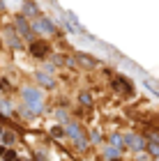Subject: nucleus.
<instances>
[{
    "label": "nucleus",
    "mask_w": 159,
    "mask_h": 161,
    "mask_svg": "<svg viewBox=\"0 0 159 161\" xmlns=\"http://www.w3.org/2000/svg\"><path fill=\"white\" fill-rule=\"evenodd\" d=\"M37 81H39L42 85H46V88H53V78L49 76V74H37Z\"/></svg>",
    "instance_id": "obj_7"
},
{
    "label": "nucleus",
    "mask_w": 159,
    "mask_h": 161,
    "mask_svg": "<svg viewBox=\"0 0 159 161\" xmlns=\"http://www.w3.org/2000/svg\"><path fill=\"white\" fill-rule=\"evenodd\" d=\"M5 136V143L7 145H12V143H14V134H9V131H7V134H2Z\"/></svg>",
    "instance_id": "obj_13"
},
{
    "label": "nucleus",
    "mask_w": 159,
    "mask_h": 161,
    "mask_svg": "<svg viewBox=\"0 0 159 161\" xmlns=\"http://www.w3.org/2000/svg\"><path fill=\"white\" fill-rule=\"evenodd\" d=\"M145 88H148V90H152L154 94H159V83L154 81V78H145Z\"/></svg>",
    "instance_id": "obj_8"
},
{
    "label": "nucleus",
    "mask_w": 159,
    "mask_h": 161,
    "mask_svg": "<svg viewBox=\"0 0 159 161\" xmlns=\"http://www.w3.org/2000/svg\"><path fill=\"white\" fill-rule=\"evenodd\" d=\"M32 53H35V55H44V53H46V46L42 42H35L32 44Z\"/></svg>",
    "instance_id": "obj_10"
},
{
    "label": "nucleus",
    "mask_w": 159,
    "mask_h": 161,
    "mask_svg": "<svg viewBox=\"0 0 159 161\" xmlns=\"http://www.w3.org/2000/svg\"><path fill=\"white\" fill-rule=\"evenodd\" d=\"M127 145L134 147V150H141V147H143V140H141L139 136H127Z\"/></svg>",
    "instance_id": "obj_6"
},
{
    "label": "nucleus",
    "mask_w": 159,
    "mask_h": 161,
    "mask_svg": "<svg viewBox=\"0 0 159 161\" xmlns=\"http://www.w3.org/2000/svg\"><path fill=\"white\" fill-rule=\"evenodd\" d=\"M2 154H5V150H0V156H2Z\"/></svg>",
    "instance_id": "obj_15"
},
{
    "label": "nucleus",
    "mask_w": 159,
    "mask_h": 161,
    "mask_svg": "<svg viewBox=\"0 0 159 161\" xmlns=\"http://www.w3.org/2000/svg\"><path fill=\"white\" fill-rule=\"evenodd\" d=\"M5 159H7V161H14V159H16V154H14L12 150H7V152H5Z\"/></svg>",
    "instance_id": "obj_14"
},
{
    "label": "nucleus",
    "mask_w": 159,
    "mask_h": 161,
    "mask_svg": "<svg viewBox=\"0 0 159 161\" xmlns=\"http://www.w3.org/2000/svg\"><path fill=\"white\" fill-rule=\"evenodd\" d=\"M67 131H69V136H72V138L78 143V147H85V140H83V136H81V129H78L76 124H67Z\"/></svg>",
    "instance_id": "obj_3"
},
{
    "label": "nucleus",
    "mask_w": 159,
    "mask_h": 161,
    "mask_svg": "<svg viewBox=\"0 0 159 161\" xmlns=\"http://www.w3.org/2000/svg\"><path fill=\"white\" fill-rule=\"evenodd\" d=\"M0 113H9V104L2 101V99H0Z\"/></svg>",
    "instance_id": "obj_12"
},
{
    "label": "nucleus",
    "mask_w": 159,
    "mask_h": 161,
    "mask_svg": "<svg viewBox=\"0 0 159 161\" xmlns=\"http://www.w3.org/2000/svg\"><path fill=\"white\" fill-rule=\"evenodd\" d=\"M16 30L21 32V35H26V37H30V28H28V23H26V19H16Z\"/></svg>",
    "instance_id": "obj_4"
},
{
    "label": "nucleus",
    "mask_w": 159,
    "mask_h": 161,
    "mask_svg": "<svg viewBox=\"0 0 159 161\" xmlns=\"http://www.w3.org/2000/svg\"><path fill=\"white\" fill-rule=\"evenodd\" d=\"M76 60H81L85 67H95V65H97V60L90 58V55H85V53H76Z\"/></svg>",
    "instance_id": "obj_5"
},
{
    "label": "nucleus",
    "mask_w": 159,
    "mask_h": 161,
    "mask_svg": "<svg viewBox=\"0 0 159 161\" xmlns=\"http://www.w3.org/2000/svg\"><path fill=\"white\" fill-rule=\"evenodd\" d=\"M21 97H23V104L30 106V113H32V115L42 110V94L37 92V90L26 88V90H21Z\"/></svg>",
    "instance_id": "obj_1"
},
{
    "label": "nucleus",
    "mask_w": 159,
    "mask_h": 161,
    "mask_svg": "<svg viewBox=\"0 0 159 161\" xmlns=\"http://www.w3.org/2000/svg\"><path fill=\"white\" fill-rule=\"evenodd\" d=\"M113 85H115L118 90H127V92H134V85H125V83H122V78H115V81H113Z\"/></svg>",
    "instance_id": "obj_9"
},
{
    "label": "nucleus",
    "mask_w": 159,
    "mask_h": 161,
    "mask_svg": "<svg viewBox=\"0 0 159 161\" xmlns=\"http://www.w3.org/2000/svg\"><path fill=\"white\" fill-rule=\"evenodd\" d=\"M35 28H37V30H42L44 35H51V32L56 30V28H53V23L49 21L46 16H39V19H37V23H35Z\"/></svg>",
    "instance_id": "obj_2"
},
{
    "label": "nucleus",
    "mask_w": 159,
    "mask_h": 161,
    "mask_svg": "<svg viewBox=\"0 0 159 161\" xmlns=\"http://www.w3.org/2000/svg\"><path fill=\"white\" fill-rule=\"evenodd\" d=\"M7 39H9V44H12L14 48H19V46H21V44H19V39L14 37V32H12V30H7Z\"/></svg>",
    "instance_id": "obj_11"
}]
</instances>
